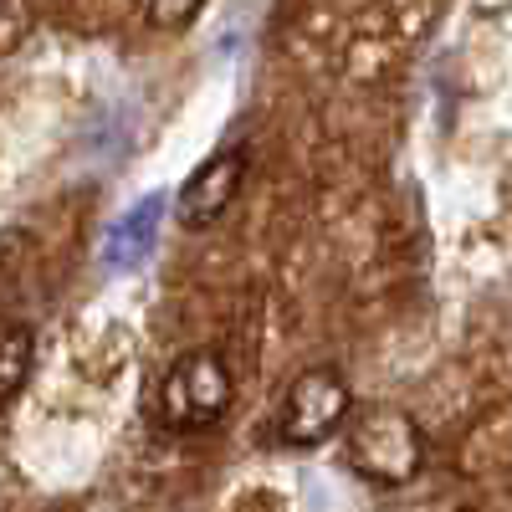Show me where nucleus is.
Returning <instances> with one entry per match:
<instances>
[{"mask_svg":"<svg viewBox=\"0 0 512 512\" xmlns=\"http://www.w3.org/2000/svg\"><path fill=\"white\" fill-rule=\"evenodd\" d=\"M236 400V379L216 349H190L164 369L154 390V420L175 436H200L221 425Z\"/></svg>","mask_w":512,"mask_h":512,"instance_id":"obj_1","label":"nucleus"},{"mask_svg":"<svg viewBox=\"0 0 512 512\" xmlns=\"http://www.w3.org/2000/svg\"><path fill=\"white\" fill-rule=\"evenodd\" d=\"M344 456L374 487H405L425 466V431L400 405H369L354 410L344 425Z\"/></svg>","mask_w":512,"mask_h":512,"instance_id":"obj_2","label":"nucleus"},{"mask_svg":"<svg viewBox=\"0 0 512 512\" xmlns=\"http://www.w3.org/2000/svg\"><path fill=\"white\" fill-rule=\"evenodd\" d=\"M354 415V395H349V379L328 369V364H313L303 369L277 400V415H272V436L282 446H297V451H308V446H323L333 441L338 431L349 425Z\"/></svg>","mask_w":512,"mask_h":512,"instance_id":"obj_3","label":"nucleus"},{"mask_svg":"<svg viewBox=\"0 0 512 512\" xmlns=\"http://www.w3.org/2000/svg\"><path fill=\"white\" fill-rule=\"evenodd\" d=\"M241 180H246V149H216L210 159H200L190 169V180L180 185L175 195V221L185 231H205V226H216L231 200L241 195Z\"/></svg>","mask_w":512,"mask_h":512,"instance_id":"obj_4","label":"nucleus"},{"mask_svg":"<svg viewBox=\"0 0 512 512\" xmlns=\"http://www.w3.org/2000/svg\"><path fill=\"white\" fill-rule=\"evenodd\" d=\"M36 364V338L26 323H0V410H6L31 379Z\"/></svg>","mask_w":512,"mask_h":512,"instance_id":"obj_5","label":"nucleus"},{"mask_svg":"<svg viewBox=\"0 0 512 512\" xmlns=\"http://www.w3.org/2000/svg\"><path fill=\"white\" fill-rule=\"evenodd\" d=\"M205 11V0H144V16L154 31H185Z\"/></svg>","mask_w":512,"mask_h":512,"instance_id":"obj_6","label":"nucleus"},{"mask_svg":"<svg viewBox=\"0 0 512 512\" xmlns=\"http://www.w3.org/2000/svg\"><path fill=\"white\" fill-rule=\"evenodd\" d=\"M149 226H154V205H144L134 221L118 226V246H113V262H134V256L149 246Z\"/></svg>","mask_w":512,"mask_h":512,"instance_id":"obj_7","label":"nucleus"},{"mask_svg":"<svg viewBox=\"0 0 512 512\" xmlns=\"http://www.w3.org/2000/svg\"><path fill=\"white\" fill-rule=\"evenodd\" d=\"M0 512H6V502H0Z\"/></svg>","mask_w":512,"mask_h":512,"instance_id":"obj_8","label":"nucleus"}]
</instances>
